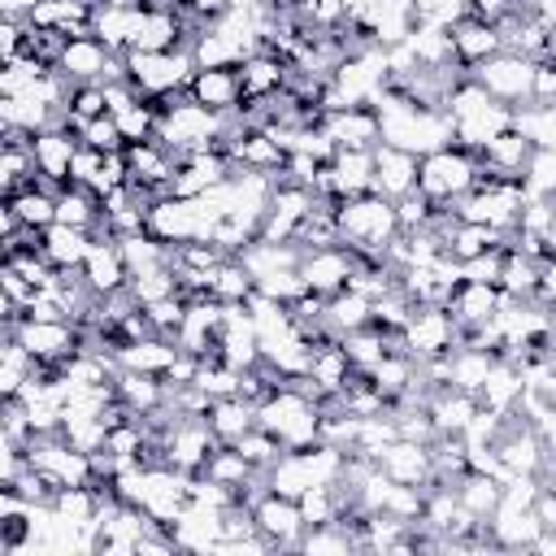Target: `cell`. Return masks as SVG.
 Listing matches in <instances>:
<instances>
[{
	"label": "cell",
	"mask_w": 556,
	"mask_h": 556,
	"mask_svg": "<svg viewBox=\"0 0 556 556\" xmlns=\"http://www.w3.org/2000/svg\"><path fill=\"white\" fill-rule=\"evenodd\" d=\"M339 230H343V243L387 248V243L400 235L395 200H387V195H378V191L348 195V200L339 204Z\"/></svg>",
	"instance_id": "1"
},
{
	"label": "cell",
	"mask_w": 556,
	"mask_h": 556,
	"mask_svg": "<svg viewBox=\"0 0 556 556\" xmlns=\"http://www.w3.org/2000/svg\"><path fill=\"white\" fill-rule=\"evenodd\" d=\"M339 148H374L382 143V117L374 104H352V109H339V113H326V126H321Z\"/></svg>",
	"instance_id": "9"
},
{
	"label": "cell",
	"mask_w": 556,
	"mask_h": 556,
	"mask_svg": "<svg viewBox=\"0 0 556 556\" xmlns=\"http://www.w3.org/2000/svg\"><path fill=\"white\" fill-rule=\"evenodd\" d=\"M235 447H239V452L248 456V465H252V469H261V473H269V469L287 456V443H282L274 430H265V426H252L248 434H239V439H235Z\"/></svg>",
	"instance_id": "20"
},
{
	"label": "cell",
	"mask_w": 556,
	"mask_h": 556,
	"mask_svg": "<svg viewBox=\"0 0 556 556\" xmlns=\"http://www.w3.org/2000/svg\"><path fill=\"white\" fill-rule=\"evenodd\" d=\"M17 339L30 348L35 361H65L78 352V326L74 321H22Z\"/></svg>",
	"instance_id": "10"
},
{
	"label": "cell",
	"mask_w": 556,
	"mask_h": 556,
	"mask_svg": "<svg viewBox=\"0 0 556 556\" xmlns=\"http://www.w3.org/2000/svg\"><path fill=\"white\" fill-rule=\"evenodd\" d=\"M126 287L139 304H156L165 295H178V269L174 265H148V269H135Z\"/></svg>",
	"instance_id": "21"
},
{
	"label": "cell",
	"mask_w": 556,
	"mask_h": 556,
	"mask_svg": "<svg viewBox=\"0 0 556 556\" xmlns=\"http://www.w3.org/2000/svg\"><path fill=\"white\" fill-rule=\"evenodd\" d=\"M78 143H83V148H96V152H122V148H126V135H122V126H117L113 113H100V117H91V122L83 126Z\"/></svg>",
	"instance_id": "23"
},
{
	"label": "cell",
	"mask_w": 556,
	"mask_h": 556,
	"mask_svg": "<svg viewBox=\"0 0 556 556\" xmlns=\"http://www.w3.org/2000/svg\"><path fill=\"white\" fill-rule=\"evenodd\" d=\"M252 295H256L252 269H248L239 256H226V261L213 269V300H222V304H248Z\"/></svg>",
	"instance_id": "17"
},
{
	"label": "cell",
	"mask_w": 556,
	"mask_h": 556,
	"mask_svg": "<svg viewBox=\"0 0 556 556\" xmlns=\"http://www.w3.org/2000/svg\"><path fill=\"white\" fill-rule=\"evenodd\" d=\"M83 274L91 282L96 295H109V291H122L130 282V265L122 261L117 252V239H91V252L83 261Z\"/></svg>",
	"instance_id": "12"
},
{
	"label": "cell",
	"mask_w": 556,
	"mask_h": 556,
	"mask_svg": "<svg viewBox=\"0 0 556 556\" xmlns=\"http://www.w3.org/2000/svg\"><path fill=\"white\" fill-rule=\"evenodd\" d=\"M374 4H378V0H343V9H348L352 17H361V13H369Z\"/></svg>",
	"instance_id": "28"
},
{
	"label": "cell",
	"mask_w": 556,
	"mask_h": 556,
	"mask_svg": "<svg viewBox=\"0 0 556 556\" xmlns=\"http://www.w3.org/2000/svg\"><path fill=\"white\" fill-rule=\"evenodd\" d=\"M187 96L213 113H235L243 104V83H239V65H213V70H195Z\"/></svg>",
	"instance_id": "8"
},
{
	"label": "cell",
	"mask_w": 556,
	"mask_h": 556,
	"mask_svg": "<svg viewBox=\"0 0 556 556\" xmlns=\"http://www.w3.org/2000/svg\"><path fill=\"white\" fill-rule=\"evenodd\" d=\"M52 109L39 96L22 91V96H0V122L4 126H26V130H48L52 126Z\"/></svg>",
	"instance_id": "18"
},
{
	"label": "cell",
	"mask_w": 556,
	"mask_h": 556,
	"mask_svg": "<svg viewBox=\"0 0 556 556\" xmlns=\"http://www.w3.org/2000/svg\"><path fill=\"white\" fill-rule=\"evenodd\" d=\"M204 421L213 426V434H217L222 443H235L239 434H248V430L256 426V408H252L248 400H239V395H222V400L208 404V417H204Z\"/></svg>",
	"instance_id": "16"
},
{
	"label": "cell",
	"mask_w": 556,
	"mask_h": 556,
	"mask_svg": "<svg viewBox=\"0 0 556 556\" xmlns=\"http://www.w3.org/2000/svg\"><path fill=\"white\" fill-rule=\"evenodd\" d=\"M239 83H243V100L278 96L287 87V61L274 52H252L239 61Z\"/></svg>",
	"instance_id": "13"
},
{
	"label": "cell",
	"mask_w": 556,
	"mask_h": 556,
	"mask_svg": "<svg viewBox=\"0 0 556 556\" xmlns=\"http://www.w3.org/2000/svg\"><path fill=\"white\" fill-rule=\"evenodd\" d=\"M473 169H478L473 156L447 143V148L421 156V165H417V191L430 195V200H460L473 187Z\"/></svg>",
	"instance_id": "2"
},
{
	"label": "cell",
	"mask_w": 556,
	"mask_h": 556,
	"mask_svg": "<svg viewBox=\"0 0 556 556\" xmlns=\"http://www.w3.org/2000/svg\"><path fill=\"white\" fill-rule=\"evenodd\" d=\"M504 43H500V30H495V22H482V17H473V13H465L456 26H452V52H456V61L473 74V65H482L486 56H495Z\"/></svg>",
	"instance_id": "11"
},
{
	"label": "cell",
	"mask_w": 556,
	"mask_h": 556,
	"mask_svg": "<svg viewBox=\"0 0 556 556\" xmlns=\"http://www.w3.org/2000/svg\"><path fill=\"white\" fill-rule=\"evenodd\" d=\"M117 126H122V135H126V143H139V139H152L156 135V113L139 100L135 109H126L122 117H117Z\"/></svg>",
	"instance_id": "26"
},
{
	"label": "cell",
	"mask_w": 556,
	"mask_h": 556,
	"mask_svg": "<svg viewBox=\"0 0 556 556\" xmlns=\"http://www.w3.org/2000/svg\"><path fill=\"white\" fill-rule=\"evenodd\" d=\"M417 165H421L417 152L395 148V143H374V191L387 200L417 191Z\"/></svg>",
	"instance_id": "5"
},
{
	"label": "cell",
	"mask_w": 556,
	"mask_h": 556,
	"mask_svg": "<svg viewBox=\"0 0 556 556\" xmlns=\"http://www.w3.org/2000/svg\"><path fill=\"white\" fill-rule=\"evenodd\" d=\"M143 313H148L156 334H178V326L187 321V300L182 295H165L156 304H143Z\"/></svg>",
	"instance_id": "24"
},
{
	"label": "cell",
	"mask_w": 556,
	"mask_h": 556,
	"mask_svg": "<svg viewBox=\"0 0 556 556\" xmlns=\"http://www.w3.org/2000/svg\"><path fill=\"white\" fill-rule=\"evenodd\" d=\"M65 104H70V113L83 117V122L109 113V104H104V87H100V83H74L70 96H65Z\"/></svg>",
	"instance_id": "25"
},
{
	"label": "cell",
	"mask_w": 556,
	"mask_h": 556,
	"mask_svg": "<svg viewBox=\"0 0 556 556\" xmlns=\"http://www.w3.org/2000/svg\"><path fill=\"white\" fill-rule=\"evenodd\" d=\"M300 274H304V282H308V291H317V295H339V291L352 282V274H356V261H352L348 243H334V248L304 252Z\"/></svg>",
	"instance_id": "6"
},
{
	"label": "cell",
	"mask_w": 556,
	"mask_h": 556,
	"mask_svg": "<svg viewBox=\"0 0 556 556\" xmlns=\"http://www.w3.org/2000/svg\"><path fill=\"white\" fill-rule=\"evenodd\" d=\"M473 78L486 87L491 100L500 104H530V87H534V61L521 52L500 48L495 56H486L482 65H473Z\"/></svg>",
	"instance_id": "3"
},
{
	"label": "cell",
	"mask_w": 556,
	"mask_h": 556,
	"mask_svg": "<svg viewBox=\"0 0 556 556\" xmlns=\"http://www.w3.org/2000/svg\"><path fill=\"white\" fill-rule=\"evenodd\" d=\"M334 178H339L343 200L374 191V148H339L334 152Z\"/></svg>",
	"instance_id": "15"
},
{
	"label": "cell",
	"mask_w": 556,
	"mask_h": 556,
	"mask_svg": "<svg viewBox=\"0 0 556 556\" xmlns=\"http://www.w3.org/2000/svg\"><path fill=\"white\" fill-rule=\"evenodd\" d=\"M378 469L391 478V482H404V486H426L434 478V456L426 443H413V439H391L387 447H378Z\"/></svg>",
	"instance_id": "7"
},
{
	"label": "cell",
	"mask_w": 556,
	"mask_h": 556,
	"mask_svg": "<svg viewBox=\"0 0 556 556\" xmlns=\"http://www.w3.org/2000/svg\"><path fill=\"white\" fill-rule=\"evenodd\" d=\"M35 4H39V0H0V17H17V22H26V17L35 13Z\"/></svg>",
	"instance_id": "27"
},
{
	"label": "cell",
	"mask_w": 556,
	"mask_h": 556,
	"mask_svg": "<svg viewBox=\"0 0 556 556\" xmlns=\"http://www.w3.org/2000/svg\"><path fill=\"white\" fill-rule=\"evenodd\" d=\"M87 252H91V235H87V230L61 226V222H52V226L43 230V256H48L56 269H83Z\"/></svg>",
	"instance_id": "14"
},
{
	"label": "cell",
	"mask_w": 556,
	"mask_h": 556,
	"mask_svg": "<svg viewBox=\"0 0 556 556\" xmlns=\"http://www.w3.org/2000/svg\"><path fill=\"white\" fill-rule=\"evenodd\" d=\"M291 4H304V0H291Z\"/></svg>",
	"instance_id": "29"
},
{
	"label": "cell",
	"mask_w": 556,
	"mask_h": 556,
	"mask_svg": "<svg viewBox=\"0 0 556 556\" xmlns=\"http://www.w3.org/2000/svg\"><path fill=\"white\" fill-rule=\"evenodd\" d=\"M252 517H256V530L274 543V552H300V539H304V513H300V500L269 491V495L252 508Z\"/></svg>",
	"instance_id": "4"
},
{
	"label": "cell",
	"mask_w": 556,
	"mask_h": 556,
	"mask_svg": "<svg viewBox=\"0 0 556 556\" xmlns=\"http://www.w3.org/2000/svg\"><path fill=\"white\" fill-rule=\"evenodd\" d=\"M326 317H330L343 334H348V330H361V326L369 321V295H365V291H356V287H343L339 295H330Z\"/></svg>",
	"instance_id": "22"
},
{
	"label": "cell",
	"mask_w": 556,
	"mask_h": 556,
	"mask_svg": "<svg viewBox=\"0 0 556 556\" xmlns=\"http://www.w3.org/2000/svg\"><path fill=\"white\" fill-rule=\"evenodd\" d=\"M500 495H504V482L500 478H491V473H460V482H456V500L469 508V513H478V517H491L495 508H500Z\"/></svg>",
	"instance_id": "19"
}]
</instances>
